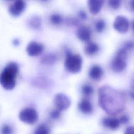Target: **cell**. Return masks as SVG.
<instances>
[{"mask_svg":"<svg viewBox=\"0 0 134 134\" xmlns=\"http://www.w3.org/2000/svg\"><path fill=\"white\" fill-rule=\"evenodd\" d=\"M134 130L133 127H128L126 128L124 134H133Z\"/></svg>","mask_w":134,"mask_h":134,"instance_id":"obj_26","label":"cell"},{"mask_svg":"<svg viewBox=\"0 0 134 134\" xmlns=\"http://www.w3.org/2000/svg\"><path fill=\"white\" fill-rule=\"evenodd\" d=\"M127 57L126 50L124 48L119 50L110 63L111 70L116 73L122 72L127 65L126 59Z\"/></svg>","mask_w":134,"mask_h":134,"instance_id":"obj_4","label":"cell"},{"mask_svg":"<svg viewBox=\"0 0 134 134\" xmlns=\"http://www.w3.org/2000/svg\"><path fill=\"white\" fill-rule=\"evenodd\" d=\"M105 22L102 19L97 20L95 25V28L96 30L98 32H102L105 28Z\"/></svg>","mask_w":134,"mask_h":134,"instance_id":"obj_19","label":"cell"},{"mask_svg":"<svg viewBox=\"0 0 134 134\" xmlns=\"http://www.w3.org/2000/svg\"><path fill=\"white\" fill-rule=\"evenodd\" d=\"M100 107L107 114L116 115L125 108V97L120 92L107 85L101 87L98 91Z\"/></svg>","mask_w":134,"mask_h":134,"instance_id":"obj_1","label":"cell"},{"mask_svg":"<svg viewBox=\"0 0 134 134\" xmlns=\"http://www.w3.org/2000/svg\"><path fill=\"white\" fill-rule=\"evenodd\" d=\"M7 1H12V0H7Z\"/></svg>","mask_w":134,"mask_h":134,"instance_id":"obj_31","label":"cell"},{"mask_svg":"<svg viewBox=\"0 0 134 134\" xmlns=\"http://www.w3.org/2000/svg\"><path fill=\"white\" fill-rule=\"evenodd\" d=\"M50 20L53 24L59 25L62 21L63 19L60 15L58 14H54L51 16Z\"/></svg>","mask_w":134,"mask_h":134,"instance_id":"obj_20","label":"cell"},{"mask_svg":"<svg viewBox=\"0 0 134 134\" xmlns=\"http://www.w3.org/2000/svg\"><path fill=\"white\" fill-rule=\"evenodd\" d=\"M54 103L57 109L63 110L68 109L70 106L71 100L65 94L59 93L54 98Z\"/></svg>","mask_w":134,"mask_h":134,"instance_id":"obj_7","label":"cell"},{"mask_svg":"<svg viewBox=\"0 0 134 134\" xmlns=\"http://www.w3.org/2000/svg\"><path fill=\"white\" fill-rule=\"evenodd\" d=\"M82 93L86 96L91 95L93 93V88L92 86L89 84H85L82 88Z\"/></svg>","mask_w":134,"mask_h":134,"instance_id":"obj_18","label":"cell"},{"mask_svg":"<svg viewBox=\"0 0 134 134\" xmlns=\"http://www.w3.org/2000/svg\"><path fill=\"white\" fill-rule=\"evenodd\" d=\"M26 8V4L23 0H16L13 5L9 7V12L14 16H18Z\"/></svg>","mask_w":134,"mask_h":134,"instance_id":"obj_9","label":"cell"},{"mask_svg":"<svg viewBox=\"0 0 134 134\" xmlns=\"http://www.w3.org/2000/svg\"><path fill=\"white\" fill-rule=\"evenodd\" d=\"M43 50V45L36 41L30 42L26 47V52L30 57L38 56L42 53Z\"/></svg>","mask_w":134,"mask_h":134,"instance_id":"obj_8","label":"cell"},{"mask_svg":"<svg viewBox=\"0 0 134 134\" xmlns=\"http://www.w3.org/2000/svg\"><path fill=\"white\" fill-rule=\"evenodd\" d=\"M113 27L118 32L124 34L128 30L129 23L126 17L122 16H118L115 19Z\"/></svg>","mask_w":134,"mask_h":134,"instance_id":"obj_6","label":"cell"},{"mask_svg":"<svg viewBox=\"0 0 134 134\" xmlns=\"http://www.w3.org/2000/svg\"><path fill=\"white\" fill-rule=\"evenodd\" d=\"M79 16L83 19L86 18V14L84 11H80L79 13Z\"/></svg>","mask_w":134,"mask_h":134,"instance_id":"obj_28","label":"cell"},{"mask_svg":"<svg viewBox=\"0 0 134 134\" xmlns=\"http://www.w3.org/2000/svg\"><path fill=\"white\" fill-rule=\"evenodd\" d=\"M109 5L114 9L118 8L121 4L120 0H109L108 1Z\"/></svg>","mask_w":134,"mask_h":134,"instance_id":"obj_22","label":"cell"},{"mask_svg":"<svg viewBox=\"0 0 134 134\" xmlns=\"http://www.w3.org/2000/svg\"><path fill=\"white\" fill-rule=\"evenodd\" d=\"M119 121L120 122V124H127L128 121V118L126 116H121L120 119H119Z\"/></svg>","mask_w":134,"mask_h":134,"instance_id":"obj_25","label":"cell"},{"mask_svg":"<svg viewBox=\"0 0 134 134\" xmlns=\"http://www.w3.org/2000/svg\"><path fill=\"white\" fill-rule=\"evenodd\" d=\"M64 65L69 72L72 74L77 73L80 72L82 69V58L79 54L68 52L65 59Z\"/></svg>","mask_w":134,"mask_h":134,"instance_id":"obj_3","label":"cell"},{"mask_svg":"<svg viewBox=\"0 0 134 134\" xmlns=\"http://www.w3.org/2000/svg\"><path fill=\"white\" fill-rule=\"evenodd\" d=\"M102 124L104 127L114 130L119 128L120 124L119 119L117 118L114 117H106L103 119Z\"/></svg>","mask_w":134,"mask_h":134,"instance_id":"obj_10","label":"cell"},{"mask_svg":"<svg viewBox=\"0 0 134 134\" xmlns=\"http://www.w3.org/2000/svg\"><path fill=\"white\" fill-rule=\"evenodd\" d=\"M19 118L22 122L32 125L37 121L38 114L35 109L28 107L23 109L20 112Z\"/></svg>","mask_w":134,"mask_h":134,"instance_id":"obj_5","label":"cell"},{"mask_svg":"<svg viewBox=\"0 0 134 134\" xmlns=\"http://www.w3.org/2000/svg\"><path fill=\"white\" fill-rule=\"evenodd\" d=\"M19 72L18 64L14 62L9 63L0 74V84L6 90H11L16 85V79Z\"/></svg>","mask_w":134,"mask_h":134,"instance_id":"obj_2","label":"cell"},{"mask_svg":"<svg viewBox=\"0 0 134 134\" xmlns=\"http://www.w3.org/2000/svg\"><path fill=\"white\" fill-rule=\"evenodd\" d=\"M19 40L18 39H15L13 41V44L15 46H17L19 44Z\"/></svg>","mask_w":134,"mask_h":134,"instance_id":"obj_29","label":"cell"},{"mask_svg":"<svg viewBox=\"0 0 134 134\" xmlns=\"http://www.w3.org/2000/svg\"><path fill=\"white\" fill-rule=\"evenodd\" d=\"M49 133L48 127L44 124H41L37 128L34 134H49Z\"/></svg>","mask_w":134,"mask_h":134,"instance_id":"obj_17","label":"cell"},{"mask_svg":"<svg viewBox=\"0 0 134 134\" xmlns=\"http://www.w3.org/2000/svg\"><path fill=\"white\" fill-rule=\"evenodd\" d=\"M1 134H12L13 132V128L9 125H4L1 128Z\"/></svg>","mask_w":134,"mask_h":134,"instance_id":"obj_21","label":"cell"},{"mask_svg":"<svg viewBox=\"0 0 134 134\" xmlns=\"http://www.w3.org/2000/svg\"><path fill=\"white\" fill-rule=\"evenodd\" d=\"M104 3V0H88V5L91 14L96 15L99 12Z\"/></svg>","mask_w":134,"mask_h":134,"instance_id":"obj_11","label":"cell"},{"mask_svg":"<svg viewBox=\"0 0 134 134\" xmlns=\"http://www.w3.org/2000/svg\"><path fill=\"white\" fill-rule=\"evenodd\" d=\"M77 38L83 41H88L91 38V31L85 26L80 27L77 30Z\"/></svg>","mask_w":134,"mask_h":134,"instance_id":"obj_12","label":"cell"},{"mask_svg":"<svg viewBox=\"0 0 134 134\" xmlns=\"http://www.w3.org/2000/svg\"><path fill=\"white\" fill-rule=\"evenodd\" d=\"M133 48V43L131 42H128L127 43H126L125 45V48L124 49H125L126 50H130Z\"/></svg>","mask_w":134,"mask_h":134,"instance_id":"obj_27","label":"cell"},{"mask_svg":"<svg viewBox=\"0 0 134 134\" xmlns=\"http://www.w3.org/2000/svg\"><path fill=\"white\" fill-rule=\"evenodd\" d=\"M103 74V71L102 68L97 65H93L89 71L90 77L94 80H99Z\"/></svg>","mask_w":134,"mask_h":134,"instance_id":"obj_13","label":"cell"},{"mask_svg":"<svg viewBox=\"0 0 134 134\" xmlns=\"http://www.w3.org/2000/svg\"><path fill=\"white\" fill-rule=\"evenodd\" d=\"M42 1H48V0H42Z\"/></svg>","mask_w":134,"mask_h":134,"instance_id":"obj_30","label":"cell"},{"mask_svg":"<svg viewBox=\"0 0 134 134\" xmlns=\"http://www.w3.org/2000/svg\"><path fill=\"white\" fill-rule=\"evenodd\" d=\"M98 45L93 42H88L85 47V52L87 55H93L99 51Z\"/></svg>","mask_w":134,"mask_h":134,"instance_id":"obj_15","label":"cell"},{"mask_svg":"<svg viewBox=\"0 0 134 134\" xmlns=\"http://www.w3.org/2000/svg\"><path fill=\"white\" fill-rule=\"evenodd\" d=\"M79 110L85 114H89L93 111V107L89 100L86 99H82L78 104Z\"/></svg>","mask_w":134,"mask_h":134,"instance_id":"obj_14","label":"cell"},{"mask_svg":"<svg viewBox=\"0 0 134 134\" xmlns=\"http://www.w3.org/2000/svg\"><path fill=\"white\" fill-rule=\"evenodd\" d=\"M30 25L34 28H38L40 26V20L38 18H34L30 21Z\"/></svg>","mask_w":134,"mask_h":134,"instance_id":"obj_23","label":"cell"},{"mask_svg":"<svg viewBox=\"0 0 134 134\" xmlns=\"http://www.w3.org/2000/svg\"><path fill=\"white\" fill-rule=\"evenodd\" d=\"M57 60V57L52 54H49L44 56L41 59V63L45 65H51L55 63Z\"/></svg>","mask_w":134,"mask_h":134,"instance_id":"obj_16","label":"cell"},{"mask_svg":"<svg viewBox=\"0 0 134 134\" xmlns=\"http://www.w3.org/2000/svg\"><path fill=\"white\" fill-rule=\"evenodd\" d=\"M60 111L58 109L52 110L50 113V117L53 119H57L60 116Z\"/></svg>","mask_w":134,"mask_h":134,"instance_id":"obj_24","label":"cell"}]
</instances>
